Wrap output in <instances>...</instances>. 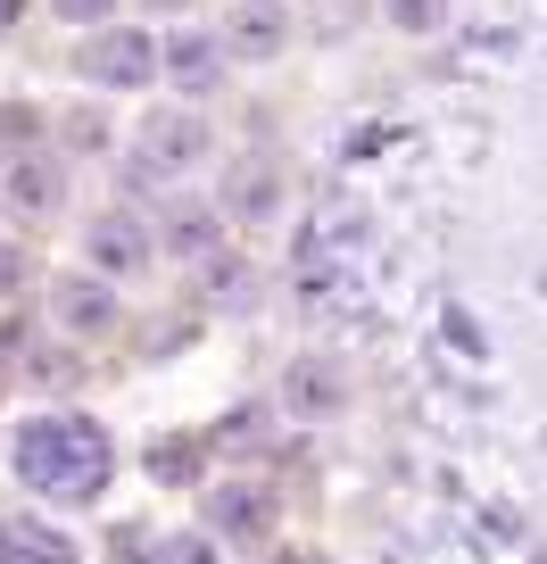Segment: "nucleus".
<instances>
[{
    "label": "nucleus",
    "instance_id": "nucleus-18",
    "mask_svg": "<svg viewBox=\"0 0 547 564\" xmlns=\"http://www.w3.org/2000/svg\"><path fill=\"white\" fill-rule=\"evenodd\" d=\"M9 25H18V0H0V34H9Z\"/></svg>",
    "mask_w": 547,
    "mask_h": 564
},
{
    "label": "nucleus",
    "instance_id": "nucleus-13",
    "mask_svg": "<svg viewBox=\"0 0 547 564\" xmlns=\"http://www.w3.org/2000/svg\"><path fill=\"white\" fill-rule=\"evenodd\" d=\"M291 399H299V406H332V399H340V373H332V366H316V357H307V366L291 373Z\"/></svg>",
    "mask_w": 547,
    "mask_h": 564
},
{
    "label": "nucleus",
    "instance_id": "nucleus-5",
    "mask_svg": "<svg viewBox=\"0 0 547 564\" xmlns=\"http://www.w3.org/2000/svg\"><path fill=\"white\" fill-rule=\"evenodd\" d=\"M91 241V258L108 265V274H142L150 265V249H158V232H150V216H133V208H108L100 225L84 232Z\"/></svg>",
    "mask_w": 547,
    "mask_h": 564
},
{
    "label": "nucleus",
    "instance_id": "nucleus-2",
    "mask_svg": "<svg viewBox=\"0 0 547 564\" xmlns=\"http://www.w3.org/2000/svg\"><path fill=\"white\" fill-rule=\"evenodd\" d=\"M192 159H208V117H192V108H158V117L133 133V150H124L133 183H175Z\"/></svg>",
    "mask_w": 547,
    "mask_h": 564
},
{
    "label": "nucleus",
    "instance_id": "nucleus-14",
    "mask_svg": "<svg viewBox=\"0 0 547 564\" xmlns=\"http://www.w3.org/2000/svg\"><path fill=\"white\" fill-rule=\"evenodd\" d=\"M158 564H216V540H208V531H175Z\"/></svg>",
    "mask_w": 547,
    "mask_h": 564
},
{
    "label": "nucleus",
    "instance_id": "nucleus-19",
    "mask_svg": "<svg viewBox=\"0 0 547 564\" xmlns=\"http://www.w3.org/2000/svg\"><path fill=\"white\" fill-rule=\"evenodd\" d=\"M150 9H183V0H150Z\"/></svg>",
    "mask_w": 547,
    "mask_h": 564
},
{
    "label": "nucleus",
    "instance_id": "nucleus-9",
    "mask_svg": "<svg viewBox=\"0 0 547 564\" xmlns=\"http://www.w3.org/2000/svg\"><path fill=\"white\" fill-rule=\"evenodd\" d=\"M166 75H175L183 91H216V84H225V42H216V34H192V25H183V34L166 42Z\"/></svg>",
    "mask_w": 547,
    "mask_h": 564
},
{
    "label": "nucleus",
    "instance_id": "nucleus-6",
    "mask_svg": "<svg viewBox=\"0 0 547 564\" xmlns=\"http://www.w3.org/2000/svg\"><path fill=\"white\" fill-rule=\"evenodd\" d=\"M216 241H225V208L216 199H166L158 216V249H175V258H216Z\"/></svg>",
    "mask_w": 547,
    "mask_h": 564
},
{
    "label": "nucleus",
    "instance_id": "nucleus-12",
    "mask_svg": "<svg viewBox=\"0 0 547 564\" xmlns=\"http://www.w3.org/2000/svg\"><path fill=\"white\" fill-rule=\"evenodd\" d=\"M274 199H283V175H274V166L249 159L241 175H232V216H249V225H258V216H274Z\"/></svg>",
    "mask_w": 547,
    "mask_h": 564
},
{
    "label": "nucleus",
    "instance_id": "nucleus-17",
    "mask_svg": "<svg viewBox=\"0 0 547 564\" xmlns=\"http://www.w3.org/2000/svg\"><path fill=\"white\" fill-rule=\"evenodd\" d=\"M390 9H398L406 25H431V9H440V0H390Z\"/></svg>",
    "mask_w": 547,
    "mask_h": 564
},
{
    "label": "nucleus",
    "instance_id": "nucleus-7",
    "mask_svg": "<svg viewBox=\"0 0 547 564\" xmlns=\"http://www.w3.org/2000/svg\"><path fill=\"white\" fill-rule=\"evenodd\" d=\"M51 316L67 324V333H108V324H117V291H108L100 274H58Z\"/></svg>",
    "mask_w": 547,
    "mask_h": 564
},
{
    "label": "nucleus",
    "instance_id": "nucleus-16",
    "mask_svg": "<svg viewBox=\"0 0 547 564\" xmlns=\"http://www.w3.org/2000/svg\"><path fill=\"white\" fill-rule=\"evenodd\" d=\"M18 282H25V258H18L9 241H0V291H18Z\"/></svg>",
    "mask_w": 547,
    "mask_h": 564
},
{
    "label": "nucleus",
    "instance_id": "nucleus-8",
    "mask_svg": "<svg viewBox=\"0 0 547 564\" xmlns=\"http://www.w3.org/2000/svg\"><path fill=\"white\" fill-rule=\"evenodd\" d=\"M0 564H84V556H75V540H58L34 514H0Z\"/></svg>",
    "mask_w": 547,
    "mask_h": 564
},
{
    "label": "nucleus",
    "instance_id": "nucleus-3",
    "mask_svg": "<svg viewBox=\"0 0 547 564\" xmlns=\"http://www.w3.org/2000/svg\"><path fill=\"white\" fill-rule=\"evenodd\" d=\"M158 67H166V51L142 34V25H100V34L84 42V75L100 91H142Z\"/></svg>",
    "mask_w": 547,
    "mask_h": 564
},
{
    "label": "nucleus",
    "instance_id": "nucleus-4",
    "mask_svg": "<svg viewBox=\"0 0 547 564\" xmlns=\"http://www.w3.org/2000/svg\"><path fill=\"white\" fill-rule=\"evenodd\" d=\"M0 199L18 216H51L58 199H67V166H58L51 150H18V159L0 166Z\"/></svg>",
    "mask_w": 547,
    "mask_h": 564
},
{
    "label": "nucleus",
    "instance_id": "nucleus-11",
    "mask_svg": "<svg viewBox=\"0 0 547 564\" xmlns=\"http://www.w3.org/2000/svg\"><path fill=\"white\" fill-rule=\"evenodd\" d=\"M232 51L241 58H274L283 51V9H274V0H249L241 18H232Z\"/></svg>",
    "mask_w": 547,
    "mask_h": 564
},
{
    "label": "nucleus",
    "instance_id": "nucleus-15",
    "mask_svg": "<svg viewBox=\"0 0 547 564\" xmlns=\"http://www.w3.org/2000/svg\"><path fill=\"white\" fill-rule=\"evenodd\" d=\"M51 9H58V25H100L117 0H51Z\"/></svg>",
    "mask_w": 547,
    "mask_h": 564
},
{
    "label": "nucleus",
    "instance_id": "nucleus-1",
    "mask_svg": "<svg viewBox=\"0 0 547 564\" xmlns=\"http://www.w3.org/2000/svg\"><path fill=\"white\" fill-rule=\"evenodd\" d=\"M108 465H117L108 432L91 415H75V406H51V415L18 423V481L58 498V507H91L108 490Z\"/></svg>",
    "mask_w": 547,
    "mask_h": 564
},
{
    "label": "nucleus",
    "instance_id": "nucleus-10",
    "mask_svg": "<svg viewBox=\"0 0 547 564\" xmlns=\"http://www.w3.org/2000/svg\"><path fill=\"white\" fill-rule=\"evenodd\" d=\"M208 514H216V531H265L274 523V498L249 490V481H225V490L208 498Z\"/></svg>",
    "mask_w": 547,
    "mask_h": 564
}]
</instances>
